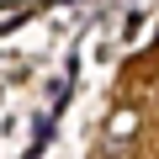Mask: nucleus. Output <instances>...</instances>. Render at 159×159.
Listing matches in <instances>:
<instances>
[{
	"label": "nucleus",
	"instance_id": "1",
	"mask_svg": "<svg viewBox=\"0 0 159 159\" xmlns=\"http://www.w3.org/2000/svg\"><path fill=\"white\" fill-rule=\"evenodd\" d=\"M133 133H138V117H133V111H117V117H111V138L122 143V138H133Z\"/></svg>",
	"mask_w": 159,
	"mask_h": 159
}]
</instances>
